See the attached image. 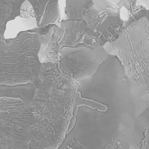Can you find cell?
<instances>
[{
  "instance_id": "ba28073f",
  "label": "cell",
  "mask_w": 149,
  "mask_h": 149,
  "mask_svg": "<svg viewBox=\"0 0 149 149\" xmlns=\"http://www.w3.org/2000/svg\"><path fill=\"white\" fill-rule=\"evenodd\" d=\"M60 24V50L64 47L100 46L96 33L88 27L84 20L63 19Z\"/></svg>"
},
{
  "instance_id": "7c38bea8",
  "label": "cell",
  "mask_w": 149,
  "mask_h": 149,
  "mask_svg": "<svg viewBox=\"0 0 149 149\" xmlns=\"http://www.w3.org/2000/svg\"><path fill=\"white\" fill-rule=\"evenodd\" d=\"M38 28L36 19H29L20 15L14 20L8 22L4 32V38L12 39L21 32Z\"/></svg>"
},
{
  "instance_id": "30bf717a",
  "label": "cell",
  "mask_w": 149,
  "mask_h": 149,
  "mask_svg": "<svg viewBox=\"0 0 149 149\" xmlns=\"http://www.w3.org/2000/svg\"><path fill=\"white\" fill-rule=\"evenodd\" d=\"M29 1L35 11L38 28L60 24L61 15L58 1Z\"/></svg>"
},
{
  "instance_id": "5bb4252c",
  "label": "cell",
  "mask_w": 149,
  "mask_h": 149,
  "mask_svg": "<svg viewBox=\"0 0 149 149\" xmlns=\"http://www.w3.org/2000/svg\"><path fill=\"white\" fill-rule=\"evenodd\" d=\"M122 8L127 17L123 22V29L146 17L148 10L142 5H136V1H122Z\"/></svg>"
},
{
  "instance_id": "3957f363",
  "label": "cell",
  "mask_w": 149,
  "mask_h": 149,
  "mask_svg": "<svg viewBox=\"0 0 149 149\" xmlns=\"http://www.w3.org/2000/svg\"><path fill=\"white\" fill-rule=\"evenodd\" d=\"M109 55H115L126 75L145 94V109L139 118L149 119V23L146 17L124 28L119 38L104 46Z\"/></svg>"
},
{
  "instance_id": "2e32d148",
  "label": "cell",
  "mask_w": 149,
  "mask_h": 149,
  "mask_svg": "<svg viewBox=\"0 0 149 149\" xmlns=\"http://www.w3.org/2000/svg\"><path fill=\"white\" fill-rule=\"evenodd\" d=\"M140 149H149V119L145 121Z\"/></svg>"
},
{
  "instance_id": "8992f818",
  "label": "cell",
  "mask_w": 149,
  "mask_h": 149,
  "mask_svg": "<svg viewBox=\"0 0 149 149\" xmlns=\"http://www.w3.org/2000/svg\"><path fill=\"white\" fill-rule=\"evenodd\" d=\"M94 4L86 9L83 20L98 36L100 45L115 42L121 35L123 21L120 16L122 1L114 3L106 0H94Z\"/></svg>"
},
{
  "instance_id": "7a4b0ae2",
  "label": "cell",
  "mask_w": 149,
  "mask_h": 149,
  "mask_svg": "<svg viewBox=\"0 0 149 149\" xmlns=\"http://www.w3.org/2000/svg\"><path fill=\"white\" fill-rule=\"evenodd\" d=\"M34 86L30 104L34 122L30 129L29 149H57L72 118L78 83L60 71L51 70Z\"/></svg>"
},
{
  "instance_id": "ac0fdd59",
  "label": "cell",
  "mask_w": 149,
  "mask_h": 149,
  "mask_svg": "<svg viewBox=\"0 0 149 149\" xmlns=\"http://www.w3.org/2000/svg\"><path fill=\"white\" fill-rule=\"evenodd\" d=\"M145 17H146L147 20H148V22L149 23V10H148V11H147V15H146V16Z\"/></svg>"
},
{
  "instance_id": "e0dca14e",
  "label": "cell",
  "mask_w": 149,
  "mask_h": 149,
  "mask_svg": "<svg viewBox=\"0 0 149 149\" xmlns=\"http://www.w3.org/2000/svg\"><path fill=\"white\" fill-rule=\"evenodd\" d=\"M136 5H142L147 10H149V0H145V1H136Z\"/></svg>"
},
{
  "instance_id": "8fae6325",
  "label": "cell",
  "mask_w": 149,
  "mask_h": 149,
  "mask_svg": "<svg viewBox=\"0 0 149 149\" xmlns=\"http://www.w3.org/2000/svg\"><path fill=\"white\" fill-rule=\"evenodd\" d=\"M35 91L34 83L16 86L0 85V98H18L31 103Z\"/></svg>"
},
{
  "instance_id": "277c9868",
  "label": "cell",
  "mask_w": 149,
  "mask_h": 149,
  "mask_svg": "<svg viewBox=\"0 0 149 149\" xmlns=\"http://www.w3.org/2000/svg\"><path fill=\"white\" fill-rule=\"evenodd\" d=\"M40 47L39 28L21 32L12 39L0 34V85L34 83L42 64Z\"/></svg>"
},
{
  "instance_id": "5b68a950",
  "label": "cell",
  "mask_w": 149,
  "mask_h": 149,
  "mask_svg": "<svg viewBox=\"0 0 149 149\" xmlns=\"http://www.w3.org/2000/svg\"><path fill=\"white\" fill-rule=\"evenodd\" d=\"M29 119L15 99L0 98V149H28Z\"/></svg>"
},
{
  "instance_id": "9a60e30c",
  "label": "cell",
  "mask_w": 149,
  "mask_h": 149,
  "mask_svg": "<svg viewBox=\"0 0 149 149\" xmlns=\"http://www.w3.org/2000/svg\"><path fill=\"white\" fill-rule=\"evenodd\" d=\"M90 0H67L65 1V13L66 20H80L86 8L93 5Z\"/></svg>"
},
{
  "instance_id": "9c48e42d",
  "label": "cell",
  "mask_w": 149,
  "mask_h": 149,
  "mask_svg": "<svg viewBox=\"0 0 149 149\" xmlns=\"http://www.w3.org/2000/svg\"><path fill=\"white\" fill-rule=\"evenodd\" d=\"M60 30V26L56 24H49L39 28L40 47L38 57L41 64L59 62Z\"/></svg>"
},
{
  "instance_id": "4fadbf2b",
  "label": "cell",
  "mask_w": 149,
  "mask_h": 149,
  "mask_svg": "<svg viewBox=\"0 0 149 149\" xmlns=\"http://www.w3.org/2000/svg\"><path fill=\"white\" fill-rule=\"evenodd\" d=\"M24 1H0V34L4 35L8 22L20 15V8Z\"/></svg>"
},
{
  "instance_id": "52a82bcc",
  "label": "cell",
  "mask_w": 149,
  "mask_h": 149,
  "mask_svg": "<svg viewBox=\"0 0 149 149\" xmlns=\"http://www.w3.org/2000/svg\"><path fill=\"white\" fill-rule=\"evenodd\" d=\"M108 56L103 46L64 47L59 51V64L65 76L80 82L93 76Z\"/></svg>"
},
{
  "instance_id": "6da1fadb",
  "label": "cell",
  "mask_w": 149,
  "mask_h": 149,
  "mask_svg": "<svg viewBox=\"0 0 149 149\" xmlns=\"http://www.w3.org/2000/svg\"><path fill=\"white\" fill-rule=\"evenodd\" d=\"M136 101L77 92L72 118L57 149H130Z\"/></svg>"
}]
</instances>
